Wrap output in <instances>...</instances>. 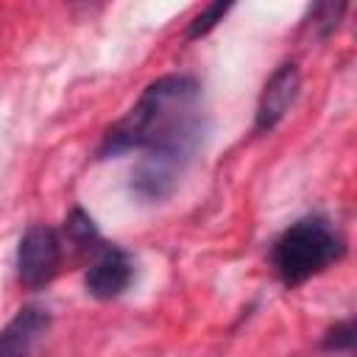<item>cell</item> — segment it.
<instances>
[{
	"instance_id": "1",
	"label": "cell",
	"mask_w": 357,
	"mask_h": 357,
	"mask_svg": "<svg viewBox=\"0 0 357 357\" xmlns=\"http://www.w3.org/2000/svg\"><path fill=\"white\" fill-rule=\"evenodd\" d=\"M206 131L204 86L190 73H167L151 81L134 106L106 128L95 159L126 153H167L192 159Z\"/></svg>"
},
{
	"instance_id": "2",
	"label": "cell",
	"mask_w": 357,
	"mask_h": 357,
	"mask_svg": "<svg viewBox=\"0 0 357 357\" xmlns=\"http://www.w3.org/2000/svg\"><path fill=\"white\" fill-rule=\"evenodd\" d=\"M346 254V237L332 223V218L312 212L298 220H293L287 229H282L268 251L271 268L276 279L296 290L307 284L312 276L324 273L335 262H340Z\"/></svg>"
},
{
	"instance_id": "3",
	"label": "cell",
	"mask_w": 357,
	"mask_h": 357,
	"mask_svg": "<svg viewBox=\"0 0 357 357\" xmlns=\"http://www.w3.org/2000/svg\"><path fill=\"white\" fill-rule=\"evenodd\" d=\"M64 259V243L59 231L47 223H31L17 243V279L25 290L47 287Z\"/></svg>"
},
{
	"instance_id": "4",
	"label": "cell",
	"mask_w": 357,
	"mask_h": 357,
	"mask_svg": "<svg viewBox=\"0 0 357 357\" xmlns=\"http://www.w3.org/2000/svg\"><path fill=\"white\" fill-rule=\"evenodd\" d=\"M134 282V259L126 248L114 243H103L84 271V287L98 301H114L120 298Z\"/></svg>"
},
{
	"instance_id": "5",
	"label": "cell",
	"mask_w": 357,
	"mask_h": 357,
	"mask_svg": "<svg viewBox=\"0 0 357 357\" xmlns=\"http://www.w3.org/2000/svg\"><path fill=\"white\" fill-rule=\"evenodd\" d=\"M187 165V159L167 153H139L137 165L131 167L128 190L142 204H159L176 192Z\"/></svg>"
},
{
	"instance_id": "6",
	"label": "cell",
	"mask_w": 357,
	"mask_h": 357,
	"mask_svg": "<svg viewBox=\"0 0 357 357\" xmlns=\"http://www.w3.org/2000/svg\"><path fill=\"white\" fill-rule=\"evenodd\" d=\"M301 92V70L296 61L279 64L265 81L257 109H254V134H271L293 109Z\"/></svg>"
},
{
	"instance_id": "7",
	"label": "cell",
	"mask_w": 357,
	"mask_h": 357,
	"mask_svg": "<svg viewBox=\"0 0 357 357\" xmlns=\"http://www.w3.org/2000/svg\"><path fill=\"white\" fill-rule=\"evenodd\" d=\"M53 315L42 304H25L0 329V357H33L45 335L50 332Z\"/></svg>"
},
{
	"instance_id": "8",
	"label": "cell",
	"mask_w": 357,
	"mask_h": 357,
	"mask_svg": "<svg viewBox=\"0 0 357 357\" xmlns=\"http://www.w3.org/2000/svg\"><path fill=\"white\" fill-rule=\"evenodd\" d=\"M59 237H61V243H67L75 254H84V257H92V254L106 243L103 234H100V229L95 226L92 215H89L86 209H81V206H73V209L67 212Z\"/></svg>"
},
{
	"instance_id": "9",
	"label": "cell",
	"mask_w": 357,
	"mask_h": 357,
	"mask_svg": "<svg viewBox=\"0 0 357 357\" xmlns=\"http://www.w3.org/2000/svg\"><path fill=\"white\" fill-rule=\"evenodd\" d=\"M346 11H349L346 3H315L310 8L307 20H304V28L310 31V36H315V39L324 42V39H329L337 31V25H340V20H343Z\"/></svg>"
},
{
	"instance_id": "10",
	"label": "cell",
	"mask_w": 357,
	"mask_h": 357,
	"mask_svg": "<svg viewBox=\"0 0 357 357\" xmlns=\"http://www.w3.org/2000/svg\"><path fill=\"white\" fill-rule=\"evenodd\" d=\"M231 11V3H223V0H218V3H209V6H204L190 22H187V31H184V39L187 42H195V39H204L206 33H212L220 22H223V17Z\"/></svg>"
},
{
	"instance_id": "11",
	"label": "cell",
	"mask_w": 357,
	"mask_h": 357,
	"mask_svg": "<svg viewBox=\"0 0 357 357\" xmlns=\"http://www.w3.org/2000/svg\"><path fill=\"white\" fill-rule=\"evenodd\" d=\"M354 335H357L354 318H343V321L332 324L321 335V351H326V354H346L349 357L351 349H354Z\"/></svg>"
}]
</instances>
